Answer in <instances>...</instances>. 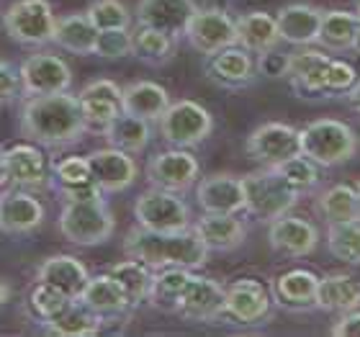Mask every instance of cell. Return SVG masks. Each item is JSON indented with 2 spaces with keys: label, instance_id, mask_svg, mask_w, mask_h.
<instances>
[{
  "label": "cell",
  "instance_id": "cell-7",
  "mask_svg": "<svg viewBox=\"0 0 360 337\" xmlns=\"http://www.w3.org/2000/svg\"><path fill=\"white\" fill-rule=\"evenodd\" d=\"M54 23L57 18L46 0H15L3 13L6 34L18 44H49Z\"/></svg>",
  "mask_w": 360,
  "mask_h": 337
},
{
  "label": "cell",
  "instance_id": "cell-42",
  "mask_svg": "<svg viewBox=\"0 0 360 337\" xmlns=\"http://www.w3.org/2000/svg\"><path fill=\"white\" fill-rule=\"evenodd\" d=\"M327 248L338 260L360 265V222L330 224V229H327Z\"/></svg>",
  "mask_w": 360,
  "mask_h": 337
},
{
  "label": "cell",
  "instance_id": "cell-12",
  "mask_svg": "<svg viewBox=\"0 0 360 337\" xmlns=\"http://www.w3.org/2000/svg\"><path fill=\"white\" fill-rule=\"evenodd\" d=\"M248 155L263 165H278L293 155H301L299 129L288 127L283 121L260 124L248 136Z\"/></svg>",
  "mask_w": 360,
  "mask_h": 337
},
{
  "label": "cell",
  "instance_id": "cell-3",
  "mask_svg": "<svg viewBox=\"0 0 360 337\" xmlns=\"http://www.w3.org/2000/svg\"><path fill=\"white\" fill-rule=\"evenodd\" d=\"M242 186H245V211L260 222H273L283 214H291L301 198V191H296L270 165H265V170L242 175Z\"/></svg>",
  "mask_w": 360,
  "mask_h": 337
},
{
  "label": "cell",
  "instance_id": "cell-31",
  "mask_svg": "<svg viewBox=\"0 0 360 337\" xmlns=\"http://www.w3.org/2000/svg\"><path fill=\"white\" fill-rule=\"evenodd\" d=\"M316 309L324 312H353L360 309V281L347 273H330L316 284Z\"/></svg>",
  "mask_w": 360,
  "mask_h": 337
},
{
  "label": "cell",
  "instance_id": "cell-11",
  "mask_svg": "<svg viewBox=\"0 0 360 337\" xmlns=\"http://www.w3.org/2000/svg\"><path fill=\"white\" fill-rule=\"evenodd\" d=\"M273 314V293L255 278H237L224 296V317L237 324H263Z\"/></svg>",
  "mask_w": 360,
  "mask_h": 337
},
{
  "label": "cell",
  "instance_id": "cell-55",
  "mask_svg": "<svg viewBox=\"0 0 360 337\" xmlns=\"http://www.w3.org/2000/svg\"><path fill=\"white\" fill-rule=\"evenodd\" d=\"M355 191H358V196H360V180H358V186H355Z\"/></svg>",
  "mask_w": 360,
  "mask_h": 337
},
{
  "label": "cell",
  "instance_id": "cell-51",
  "mask_svg": "<svg viewBox=\"0 0 360 337\" xmlns=\"http://www.w3.org/2000/svg\"><path fill=\"white\" fill-rule=\"evenodd\" d=\"M8 186V170H6V158H3V152H0V188Z\"/></svg>",
  "mask_w": 360,
  "mask_h": 337
},
{
  "label": "cell",
  "instance_id": "cell-39",
  "mask_svg": "<svg viewBox=\"0 0 360 337\" xmlns=\"http://www.w3.org/2000/svg\"><path fill=\"white\" fill-rule=\"evenodd\" d=\"M44 324H46V332H52V335L90 337V335H98V330H101V317L75 299L60 317H54V319H49Z\"/></svg>",
  "mask_w": 360,
  "mask_h": 337
},
{
  "label": "cell",
  "instance_id": "cell-40",
  "mask_svg": "<svg viewBox=\"0 0 360 337\" xmlns=\"http://www.w3.org/2000/svg\"><path fill=\"white\" fill-rule=\"evenodd\" d=\"M108 273L124 286V291H127L131 307H139L142 301H147L152 276H155V270H152L150 265H144V262L136 260V257H129V260H121V262H116V265H111Z\"/></svg>",
  "mask_w": 360,
  "mask_h": 337
},
{
  "label": "cell",
  "instance_id": "cell-47",
  "mask_svg": "<svg viewBox=\"0 0 360 337\" xmlns=\"http://www.w3.org/2000/svg\"><path fill=\"white\" fill-rule=\"evenodd\" d=\"M21 93V70L8 62H0V103H8Z\"/></svg>",
  "mask_w": 360,
  "mask_h": 337
},
{
  "label": "cell",
  "instance_id": "cell-21",
  "mask_svg": "<svg viewBox=\"0 0 360 337\" xmlns=\"http://www.w3.org/2000/svg\"><path fill=\"white\" fill-rule=\"evenodd\" d=\"M121 93H124V88H119L113 80H105V77L93 80V83H88L83 90H80V96L77 98H80V106H83L88 127L103 132V129L119 116L121 113Z\"/></svg>",
  "mask_w": 360,
  "mask_h": 337
},
{
  "label": "cell",
  "instance_id": "cell-2",
  "mask_svg": "<svg viewBox=\"0 0 360 337\" xmlns=\"http://www.w3.org/2000/svg\"><path fill=\"white\" fill-rule=\"evenodd\" d=\"M124 250L129 257L142 260L152 270L160 268H188L195 270L206 265L211 250L195 234L193 227L178 232H152L136 224L124 240Z\"/></svg>",
  "mask_w": 360,
  "mask_h": 337
},
{
  "label": "cell",
  "instance_id": "cell-16",
  "mask_svg": "<svg viewBox=\"0 0 360 337\" xmlns=\"http://www.w3.org/2000/svg\"><path fill=\"white\" fill-rule=\"evenodd\" d=\"M90 175L96 180V186L103 193H119L127 191L136 180V163L134 158L124 150L105 147V150H93L88 155Z\"/></svg>",
  "mask_w": 360,
  "mask_h": 337
},
{
  "label": "cell",
  "instance_id": "cell-1",
  "mask_svg": "<svg viewBox=\"0 0 360 337\" xmlns=\"http://www.w3.org/2000/svg\"><path fill=\"white\" fill-rule=\"evenodd\" d=\"M80 98L65 93H46V96H26L21 108V132L34 144L41 147H70L80 142L88 132Z\"/></svg>",
  "mask_w": 360,
  "mask_h": 337
},
{
  "label": "cell",
  "instance_id": "cell-29",
  "mask_svg": "<svg viewBox=\"0 0 360 337\" xmlns=\"http://www.w3.org/2000/svg\"><path fill=\"white\" fill-rule=\"evenodd\" d=\"M52 172L57 193L65 201H83V198H93V196L103 193L90 175L88 158H65L60 163H54Z\"/></svg>",
  "mask_w": 360,
  "mask_h": 337
},
{
  "label": "cell",
  "instance_id": "cell-18",
  "mask_svg": "<svg viewBox=\"0 0 360 337\" xmlns=\"http://www.w3.org/2000/svg\"><path fill=\"white\" fill-rule=\"evenodd\" d=\"M195 11H198L195 0H139L134 13L136 23L160 29L178 39Z\"/></svg>",
  "mask_w": 360,
  "mask_h": 337
},
{
  "label": "cell",
  "instance_id": "cell-25",
  "mask_svg": "<svg viewBox=\"0 0 360 337\" xmlns=\"http://www.w3.org/2000/svg\"><path fill=\"white\" fill-rule=\"evenodd\" d=\"M195 234L203 240V245L217 253L237 250L248 237V227L237 214H203L193 224Z\"/></svg>",
  "mask_w": 360,
  "mask_h": 337
},
{
  "label": "cell",
  "instance_id": "cell-6",
  "mask_svg": "<svg viewBox=\"0 0 360 337\" xmlns=\"http://www.w3.org/2000/svg\"><path fill=\"white\" fill-rule=\"evenodd\" d=\"M134 219L136 224L152 232H178L191 227V209L175 191L152 186L136 198Z\"/></svg>",
  "mask_w": 360,
  "mask_h": 337
},
{
  "label": "cell",
  "instance_id": "cell-35",
  "mask_svg": "<svg viewBox=\"0 0 360 337\" xmlns=\"http://www.w3.org/2000/svg\"><path fill=\"white\" fill-rule=\"evenodd\" d=\"M360 18L347 11H322V23L316 34V44L330 52H347L355 44Z\"/></svg>",
  "mask_w": 360,
  "mask_h": 337
},
{
  "label": "cell",
  "instance_id": "cell-4",
  "mask_svg": "<svg viewBox=\"0 0 360 337\" xmlns=\"http://www.w3.org/2000/svg\"><path fill=\"white\" fill-rule=\"evenodd\" d=\"M103 196L105 193L83 198V201H65V209L57 222L65 240L72 245L93 248V245H103L111 237L116 229V219Z\"/></svg>",
  "mask_w": 360,
  "mask_h": 337
},
{
  "label": "cell",
  "instance_id": "cell-36",
  "mask_svg": "<svg viewBox=\"0 0 360 337\" xmlns=\"http://www.w3.org/2000/svg\"><path fill=\"white\" fill-rule=\"evenodd\" d=\"M103 134L108 139V147H116V150H124L129 155H136V152H142L150 144V121L121 111L103 129Z\"/></svg>",
  "mask_w": 360,
  "mask_h": 337
},
{
  "label": "cell",
  "instance_id": "cell-26",
  "mask_svg": "<svg viewBox=\"0 0 360 337\" xmlns=\"http://www.w3.org/2000/svg\"><path fill=\"white\" fill-rule=\"evenodd\" d=\"M206 75L224 88H240L255 77V62H252L248 49L232 44L221 52L211 54L209 65H206Z\"/></svg>",
  "mask_w": 360,
  "mask_h": 337
},
{
  "label": "cell",
  "instance_id": "cell-53",
  "mask_svg": "<svg viewBox=\"0 0 360 337\" xmlns=\"http://www.w3.org/2000/svg\"><path fill=\"white\" fill-rule=\"evenodd\" d=\"M355 52H360V26H358V34H355V44H353Z\"/></svg>",
  "mask_w": 360,
  "mask_h": 337
},
{
  "label": "cell",
  "instance_id": "cell-50",
  "mask_svg": "<svg viewBox=\"0 0 360 337\" xmlns=\"http://www.w3.org/2000/svg\"><path fill=\"white\" fill-rule=\"evenodd\" d=\"M347 96H350V106H353L355 111L360 113V80L353 85V90H350V93H347Z\"/></svg>",
  "mask_w": 360,
  "mask_h": 337
},
{
  "label": "cell",
  "instance_id": "cell-19",
  "mask_svg": "<svg viewBox=\"0 0 360 337\" xmlns=\"http://www.w3.org/2000/svg\"><path fill=\"white\" fill-rule=\"evenodd\" d=\"M332 57L314 49V46H301L296 52L288 54V68L285 77L291 80L293 90L299 96H327L324 93V75Z\"/></svg>",
  "mask_w": 360,
  "mask_h": 337
},
{
  "label": "cell",
  "instance_id": "cell-23",
  "mask_svg": "<svg viewBox=\"0 0 360 337\" xmlns=\"http://www.w3.org/2000/svg\"><path fill=\"white\" fill-rule=\"evenodd\" d=\"M80 304L90 309V312H96L101 319L103 317H119V314H127L131 307V301H129L127 291H124V286L111 276V273H101V276H93L85 284L83 293L77 296Z\"/></svg>",
  "mask_w": 360,
  "mask_h": 337
},
{
  "label": "cell",
  "instance_id": "cell-9",
  "mask_svg": "<svg viewBox=\"0 0 360 337\" xmlns=\"http://www.w3.org/2000/svg\"><path fill=\"white\" fill-rule=\"evenodd\" d=\"M183 34L188 44L206 57L237 44V23L226 11H219V8H198Z\"/></svg>",
  "mask_w": 360,
  "mask_h": 337
},
{
  "label": "cell",
  "instance_id": "cell-22",
  "mask_svg": "<svg viewBox=\"0 0 360 337\" xmlns=\"http://www.w3.org/2000/svg\"><path fill=\"white\" fill-rule=\"evenodd\" d=\"M316 284L319 278L307 268L285 270L273 281V304L291 312L316 309Z\"/></svg>",
  "mask_w": 360,
  "mask_h": 337
},
{
  "label": "cell",
  "instance_id": "cell-37",
  "mask_svg": "<svg viewBox=\"0 0 360 337\" xmlns=\"http://www.w3.org/2000/svg\"><path fill=\"white\" fill-rule=\"evenodd\" d=\"M175 42L178 39L165 34V31L136 23V29L131 31V54L147 65H162V62L173 60Z\"/></svg>",
  "mask_w": 360,
  "mask_h": 337
},
{
  "label": "cell",
  "instance_id": "cell-5",
  "mask_svg": "<svg viewBox=\"0 0 360 337\" xmlns=\"http://www.w3.org/2000/svg\"><path fill=\"white\" fill-rule=\"evenodd\" d=\"M299 144L304 158L319 167H335L353 158L358 150V136L345 121L316 119L299 129Z\"/></svg>",
  "mask_w": 360,
  "mask_h": 337
},
{
  "label": "cell",
  "instance_id": "cell-46",
  "mask_svg": "<svg viewBox=\"0 0 360 337\" xmlns=\"http://www.w3.org/2000/svg\"><path fill=\"white\" fill-rule=\"evenodd\" d=\"M355 83H358V72L350 62L330 60L327 75H324V93H350Z\"/></svg>",
  "mask_w": 360,
  "mask_h": 337
},
{
  "label": "cell",
  "instance_id": "cell-13",
  "mask_svg": "<svg viewBox=\"0 0 360 337\" xmlns=\"http://www.w3.org/2000/svg\"><path fill=\"white\" fill-rule=\"evenodd\" d=\"M72 85V70L57 54H34L21 65L23 96H46L65 93Z\"/></svg>",
  "mask_w": 360,
  "mask_h": 337
},
{
  "label": "cell",
  "instance_id": "cell-8",
  "mask_svg": "<svg viewBox=\"0 0 360 337\" xmlns=\"http://www.w3.org/2000/svg\"><path fill=\"white\" fill-rule=\"evenodd\" d=\"M214 129L211 113L195 101H175L160 116V134L173 147H195Z\"/></svg>",
  "mask_w": 360,
  "mask_h": 337
},
{
  "label": "cell",
  "instance_id": "cell-24",
  "mask_svg": "<svg viewBox=\"0 0 360 337\" xmlns=\"http://www.w3.org/2000/svg\"><path fill=\"white\" fill-rule=\"evenodd\" d=\"M278 34L283 42L296 46L316 44V34H319V23H322V11L307 3H291L283 6L276 13Z\"/></svg>",
  "mask_w": 360,
  "mask_h": 337
},
{
  "label": "cell",
  "instance_id": "cell-52",
  "mask_svg": "<svg viewBox=\"0 0 360 337\" xmlns=\"http://www.w3.org/2000/svg\"><path fill=\"white\" fill-rule=\"evenodd\" d=\"M8 299H11V288H8V286L3 284V281H0V307H3V304H6Z\"/></svg>",
  "mask_w": 360,
  "mask_h": 337
},
{
  "label": "cell",
  "instance_id": "cell-33",
  "mask_svg": "<svg viewBox=\"0 0 360 337\" xmlns=\"http://www.w3.org/2000/svg\"><path fill=\"white\" fill-rule=\"evenodd\" d=\"M98 29L85 13H70L57 18L52 34V44L62 46L70 54H93Z\"/></svg>",
  "mask_w": 360,
  "mask_h": 337
},
{
  "label": "cell",
  "instance_id": "cell-45",
  "mask_svg": "<svg viewBox=\"0 0 360 337\" xmlns=\"http://www.w3.org/2000/svg\"><path fill=\"white\" fill-rule=\"evenodd\" d=\"M93 54H98V57H105V60L131 57V31H129V29L98 31L96 49H93Z\"/></svg>",
  "mask_w": 360,
  "mask_h": 337
},
{
  "label": "cell",
  "instance_id": "cell-49",
  "mask_svg": "<svg viewBox=\"0 0 360 337\" xmlns=\"http://www.w3.org/2000/svg\"><path fill=\"white\" fill-rule=\"evenodd\" d=\"M332 335L335 337H360V309L340 314V319L332 324Z\"/></svg>",
  "mask_w": 360,
  "mask_h": 337
},
{
  "label": "cell",
  "instance_id": "cell-41",
  "mask_svg": "<svg viewBox=\"0 0 360 337\" xmlns=\"http://www.w3.org/2000/svg\"><path fill=\"white\" fill-rule=\"evenodd\" d=\"M72 301H75L72 296H68V293L54 288V286L44 284V281H37L29 291V309L41 322H49L54 317H60Z\"/></svg>",
  "mask_w": 360,
  "mask_h": 337
},
{
  "label": "cell",
  "instance_id": "cell-27",
  "mask_svg": "<svg viewBox=\"0 0 360 337\" xmlns=\"http://www.w3.org/2000/svg\"><path fill=\"white\" fill-rule=\"evenodd\" d=\"M8 183L15 188H41L46 183V160L34 144H13L3 152Z\"/></svg>",
  "mask_w": 360,
  "mask_h": 337
},
{
  "label": "cell",
  "instance_id": "cell-14",
  "mask_svg": "<svg viewBox=\"0 0 360 337\" xmlns=\"http://www.w3.org/2000/svg\"><path fill=\"white\" fill-rule=\"evenodd\" d=\"M198 160L186 150V147H173V150L158 152L147 165V180L155 188L165 191H188L198 178Z\"/></svg>",
  "mask_w": 360,
  "mask_h": 337
},
{
  "label": "cell",
  "instance_id": "cell-48",
  "mask_svg": "<svg viewBox=\"0 0 360 337\" xmlns=\"http://www.w3.org/2000/svg\"><path fill=\"white\" fill-rule=\"evenodd\" d=\"M285 68H288V54H281L276 49L260 54L255 70L265 77H285Z\"/></svg>",
  "mask_w": 360,
  "mask_h": 337
},
{
  "label": "cell",
  "instance_id": "cell-17",
  "mask_svg": "<svg viewBox=\"0 0 360 337\" xmlns=\"http://www.w3.org/2000/svg\"><path fill=\"white\" fill-rule=\"evenodd\" d=\"M268 242L273 253L283 255V257H307L316 250L319 232L311 222L293 214H283L270 222Z\"/></svg>",
  "mask_w": 360,
  "mask_h": 337
},
{
  "label": "cell",
  "instance_id": "cell-34",
  "mask_svg": "<svg viewBox=\"0 0 360 337\" xmlns=\"http://www.w3.org/2000/svg\"><path fill=\"white\" fill-rule=\"evenodd\" d=\"M316 211L327 224H347V222H360V196L353 186L338 183L319 193L316 198Z\"/></svg>",
  "mask_w": 360,
  "mask_h": 337
},
{
  "label": "cell",
  "instance_id": "cell-54",
  "mask_svg": "<svg viewBox=\"0 0 360 337\" xmlns=\"http://www.w3.org/2000/svg\"><path fill=\"white\" fill-rule=\"evenodd\" d=\"M355 13H358V18H360V0H358V11H355Z\"/></svg>",
  "mask_w": 360,
  "mask_h": 337
},
{
  "label": "cell",
  "instance_id": "cell-28",
  "mask_svg": "<svg viewBox=\"0 0 360 337\" xmlns=\"http://www.w3.org/2000/svg\"><path fill=\"white\" fill-rule=\"evenodd\" d=\"M37 281H44V284L77 299L90 281V273L75 255H52L37 268Z\"/></svg>",
  "mask_w": 360,
  "mask_h": 337
},
{
  "label": "cell",
  "instance_id": "cell-44",
  "mask_svg": "<svg viewBox=\"0 0 360 337\" xmlns=\"http://www.w3.org/2000/svg\"><path fill=\"white\" fill-rule=\"evenodd\" d=\"M270 167H276L296 191H301V193L319 183V170H316L319 165L311 163L309 158H304V155H293V158L283 160V163H278V165H270Z\"/></svg>",
  "mask_w": 360,
  "mask_h": 337
},
{
  "label": "cell",
  "instance_id": "cell-15",
  "mask_svg": "<svg viewBox=\"0 0 360 337\" xmlns=\"http://www.w3.org/2000/svg\"><path fill=\"white\" fill-rule=\"evenodd\" d=\"M195 201L203 214H240L245 211V186L240 175L214 172L198 180Z\"/></svg>",
  "mask_w": 360,
  "mask_h": 337
},
{
  "label": "cell",
  "instance_id": "cell-30",
  "mask_svg": "<svg viewBox=\"0 0 360 337\" xmlns=\"http://www.w3.org/2000/svg\"><path fill=\"white\" fill-rule=\"evenodd\" d=\"M167 106H170V93L152 80L131 83L121 93V111L144 121H160Z\"/></svg>",
  "mask_w": 360,
  "mask_h": 337
},
{
  "label": "cell",
  "instance_id": "cell-10",
  "mask_svg": "<svg viewBox=\"0 0 360 337\" xmlns=\"http://www.w3.org/2000/svg\"><path fill=\"white\" fill-rule=\"evenodd\" d=\"M224 296L226 288L214 278L191 273L178 299L175 314H180L188 322H217L224 317Z\"/></svg>",
  "mask_w": 360,
  "mask_h": 337
},
{
  "label": "cell",
  "instance_id": "cell-43",
  "mask_svg": "<svg viewBox=\"0 0 360 337\" xmlns=\"http://www.w3.org/2000/svg\"><path fill=\"white\" fill-rule=\"evenodd\" d=\"M90 23L98 31L105 29H129L131 26V13L121 0H93L90 8L85 11Z\"/></svg>",
  "mask_w": 360,
  "mask_h": 337
},
{
  "label": "cell",
  "instance_id": "cell-20",
  "mask_svg": "<svg viewBox=\"0 0 360 337\" xmlns=\"http://www.w3.org/2000/svg\"><path fill=\"white\" fill-rule=\"evenodd\" d=\"M44 222V206L26 188H13L0 196V229L8 234H29Z\"/></svg>",
  "mask_w": 360,
  "mask_h": 337
},
{
  "label": "cell",
  "instance_id": "cell-32",
  "mask_svg": "<svg viewBox=\"0 0 360 337\" xmlns=\"http://www.w3.org/2000/svg\"><path fill=\"white\" fill-rule=\"evenodd\" d=\"M234 23H237V46L248 49L250 54H263L268 49H276V44L281 42L276 15L265 13V11L245 13L234 18Z\"/></svg>",
  "mask_w": 360,
  "mask_h": 337
},
{
  "label": "cell",
  "instance_id": "cell-38",
  "mask_svg": "<svg viewBox=\"0 0 360 337\" xmlns=\"http://www.w3.org/2000/svg\"><path fill=\"white\" fill-rule=\"evenodd\" d=\"M191 273H193V270L175 268V265H173V268L155 270L147 301H150L155 309H160V312H175L180 293H183V288H186Z\"/></svg>",
  "mask_w": 360,
  "mask_h": 337
}]
</instances>
